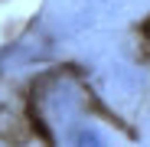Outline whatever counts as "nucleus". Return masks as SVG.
I'll return each instance as SVG.
<instances>
[{"label":"nucleus","mask_w":150,"mask_h":147,"mask_svg":"<svg viewBox=\"0 0 150 147\" xmlns=\"http://www.w3.org/2000/svg\"><path fill=\"white\" fill-rule=\"evenodd\" d=\"M147 39H150V23H147Z\"/></svg>","instance_id":"nucleus-1"}]
</instances>
